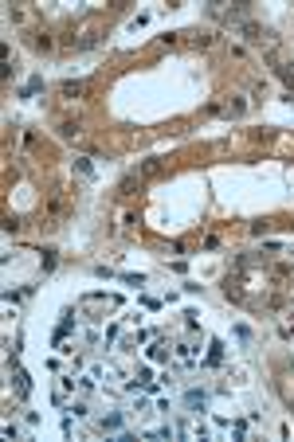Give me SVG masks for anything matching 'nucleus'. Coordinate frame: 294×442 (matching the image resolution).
Returning a JSON list of instances; mask_svg holds the SVG:
<instances>
[{
	"instance_id": "nucleus-3",
	"label": "nucleus",
	"mask_w": 294,
	"mask_h": 442,
	"mask_svg": "<svg viewBox=\"0 0 294 442\" xmlns=\"http://www.w3.org/2000/svg\"><path fill=\"white\" fill-rule=\"evenodd\" d=\"M290 407H294V403H290Z\"/></svg>"
},
{
	"instance_id": "nucleus-1",
	"label": "nucleus",
	"mask_w": 294,
	"mask_h": 442,
	"mask_svg": "<svg viewBox=\"0 0 294 442\" xmlns=\"http://www.w3.org/2000/svg\"><path fill=\"white\" fill-rule=\"evenodd\" d=\"M184 403H188V407H204V392H188Z\"/></svg>"
},
{
	"instance_id": "nucleus-2",
	"label": "nucleus",
	"mask_w": 294,
	"mask_h": 442,
	"mask_svg": "<svg viewBox=\"0 0 294 442\" xmlns=\"http://www.w3.org/2000/svg\"><path fill=\"white\" fill-rule=\"evenodd\" d=\"M102 426H106V430H118V426H122V415H106V419H102Z\"/></svg>"
}]
</instances>
